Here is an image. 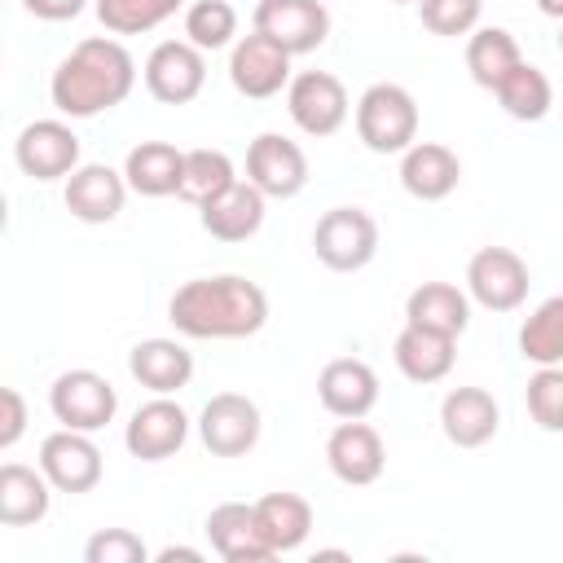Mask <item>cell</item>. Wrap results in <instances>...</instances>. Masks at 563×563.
I'll use <instances>...</instances> for the list:
<instances>
[{
	"instance_id": "obj_1",
	"label": "cell",
	"mask_w": 563,
	"mask_h": 563,
	"mask_svg": "<svg viewBox=\"0 0 563 563\" xmlns=\"http://www.w3.org/2000/svg\"><path fill=\"white\" fill-rule=\"evenodd\" d=\"M136 84V62L114 35H88L79 40L53 70L48 97L57 114L66 119H92L128 101Z\"/></svg>"
},
{
	"instance_id": "obj_2",
	"label": "cell",
	"mask_w": 563,
	"mask_h": 563,
	"mask_svg": "<svg viewBox=\"0 0 563 563\" xmlns=\"http://www.w3.org/2000/svg\"><path fill=\"white\" fill-rule=\"evenodd\" d=\"M167 321L185 339H246L260 334L268 321V295L238 273L194 277L176 286L167 303Z\"/></svg>"
},
{
	"instance_id": "obj_3",
	"label": "cell",
	"mask_w": 563,
	"mask_h": 563,
	"mask_svg": "<svg viewBox=\"0 0 563 563\" xmlns=\"http://www.w3.org/2000/svg\"><path fill=\"white\" fill-rule=\"evenodd\" d=\"M356 136L374 154H405L418 141V101L409 88L383 79L356 101Z\"/></svg>"
},
{
	"instance_id": "obj_4",
	"label": "cell",
	"mask_w": 563,
	"mask_h": 563,
	"mask_svg": "<svg viewBox=\"0 0 563 563\" xmlns=\"http://www.w3.org/2000/svg\"><path fill=\"white\" fill-rule=\"evenodd\" d=\"M312 251L330 273H356L378 255V220L365 207H330L312 229Z\"/></svg>"
},
{
	"instance_id": "obj_5",
	"label": "cell",
	"mask_w": 563,
	"mask_h": 563,
	"mask_svg": "<svg viewBox=\"0 0 563 563\" xmlns=\"http://www.w3.org/2000/svg\"><path fill=\"white\" fill-rule=\"evenodd\" d=\"M48 409L62 427L70 431H101L106 422H114L119 409V391L110 387V378H101L97 369H66L53 378L48 387Z\"/></svg>"
},
{
	"instance_id": "obj_6",
	"label": "cell",
	"mask_w": 563,
	"mask_h": 563,
	"mask_svg": "<svg viewBox=\"0 0 563 563\" xmlns=\"http://www.w3.org/2000/svg\"><path fill=\"white\" fill-rule=\"evenodd\" d=\"M260 405L242 391H216L198 413V440L211 457H242L260 444Z\"/></svg>"
},
{
	"instance_id": "obj_7",
	"label": "cell",
	"mask_w": 563,
	"mask_h": 563,
	"mask_svg": "<svg viewBox=\"0 0 563 563\" xmlns=\"http://www.w3.org/2000/svg\"><path fill=\"white\" fill-rule=\"evenodd\" d=\"M145 92L163 106H189L207 84V53L189 40H163L141 66Z\"/></svg>"
},
{
	"instance_id": "obj_8",
	"label": "cell",
	"mask_w": 563,
	"mask_h": 563,
	"mask_svg": "<svg viewBox=\"0 0 563 563\" xmlns=\"http://www.w3.org/2000/svg\"><path fill=\"white\" fill-rule=\"evenodd\" d=\"M286 110L295 119V128L303 136H334L347 114H352V101H347V88L339 75L330 70H299L290 84H286Z\"/></svg>"
},
{
	"instance_id": "obj_9",
	"label": "cell",
	"mask_w": 563,
	"mask_h": 563,
	"mask_svg": "<svg viewBox=\"0 0 563 563\" xmlns=\"http://www.w3.org/2000/svg\"><path fill=\"white\" fill-rule=\"evenodd\" d=\"M528 264L510 246H479L466 264V295L488 312H515L528 299Z\"/></svg>"
},
{
	"instance_id": "obj_10",
	"label": "cell",
	"mask_w": 563,
	"mask_h": 563,
	"mask_svg": "<svg viewBox=\"0 0 563 563\" xmlns=\"http://www.w3.org/2000/svg\"><path fill=\"white\" fill-rule=\"evenodd\" d=\"M290 79H295V75H290V53H286L277 40H268L264 31H251V35H242V40H233V48H229V84H233L242 97L268 101V97H277Z\"/></svg>"
},
{
	"instance_id": "obj_11",
	"label": "cell",
	"mask_w": 563,
	"mask_h": 563,
	"mask_svg": "<svg viewBox=\"0 0 563 563\" xmlns=\"http://www.w3.org/2000/svg\"><path fill=\"white\" fill-rule=\"evenodd\" d=\"M251 31L277 40L290 57L312 53L330 35V9L321 0H260L251 13Z\"/></svg>"
},
{
	"instance_id": "obj_12",
	"label": "cell",
	"mask_w": 563,
	"mask_h": 563,
	"mask_svg": "<svg viewBox=\"0 0 563 563\" xmlns=\"http://www.w3.org/2000/svg\"><path fill=\"white\" fill-rule=\"evenodd\" d=\"M13 163L31 180H62L79 167V136L62 119H35L13 141Z\"/></svg>"
},
{
	"instance_id": "obj_13",
	"label": "cell",
	"mask_w": 563,
	"mask_h": 563,
	"mask_svg": "<svg viewBox=\"0 0 563 563\" xmlns=\"http://www.w3.org/2000/svg\"><path fill=\"white\" fill-rule=\"evenodd\" d=\"M40 471L57 493H92L101 484V449L92 444L88 431L57 427L40 440Z\"/></svg>"
},
{
	"instance_id": "obj_14",
	"label": "cell",
	"mask_w": 563,
	"mask_h": 563,
	"mask_svg": "<svg viewBox=\"0 0 563 563\" xmlns=\"http://www.w3.org/2000/svg\"><path fill=\"white\" fill-rule=\"evenodd\" d=\"M246 180L264 198H295L308 185V154L282 132H260L246 145Z\"/></svg>"
},
{
	"instance_id": "obj_15",
	"label": "cell",
	"mask_w": 563,
	"mask_h": 563,
	"mask_svg": "<svg viewBox=\"0 0 563 563\" xmlns=\"http://www.w3.org/2000/svg\"><path fill=\"white\" fill-rule=\"evenodd\" d=\"M185 440H189V413L172 396L145 400L123 427V444L141 462H167L185 449Z\"/></svg>"
},
{
	"instance_id": "obj_16",
	"label": "cell",
	"mask_w": 563,
	"mask_h": 563,
	"mask_svg": "<svg viewBox=\"0 0 563 563\" xmlns=\"http://www.w3.org/2000/svg\"><path fill=\"white\" fill-rule=\"evenodd\" d=\"M325 466L339 484H352V488H365L383 475L387 466V449H383V435L361 422V418H343L330 435H325Z\"/></svg>"
},
{
	"instance_id": "obj_17",
	"label": "cell",
	"mask_w": 563,
	"mask_h": 563,
	"mask_svg": "<svg viewBox=\"0 0 563 563\" xmlns=\"http://www.w3.org/2000/svg\"><path fill=\"white\" fill-rule=\"evenodd\" d=\"M62 202L84 224H110L128 202V176L114 172L110 163H79L66 176Z\"/></svg>"
},
{
	"instance_id": "obj_18",
	"label": "cell",
	"mask_w": 563,
	"mask_h": 563,
	"mask_svg": "<svg viewBox=\"0 0 563 563\" xmlns=\"http://www.w3.org/2000/svg\"><path fill=\"white\" fill-rule=\"evenodd\" d=\"M317 400L334 418H365L378 405V374L361 356H334L317 374Z\"/></svg>"
},
{
	"instance_id": "obj_19",
	"label": "cell",
	"mask_w": 563,
	"mask_h": 563,
	"mask_svg": "<svg viewBox=\"0 0 563 563\" xmlns=\"http://www.w3.org/2000/svg\"><path fill=\"white\" fill-rule=\"evenodd\" d=\"M202 532H207L211 550H216L224 563H268V559H277V554L268 550V541L260 537L255 501H251V506H246V501H220V506L207 515Z\"/></svg>"
},
{
	"instance_id": "obj_20",
	"label": "cell",
	"mask_w": 563,
	"mask_h": 563,
	"mask_svg": "<svg viewBox=\"0 0 563 563\" xmlns=\"http://www.w3.org/2000/svg\"><path fill=\"white\" fill-rule=\"evenodd\" d=\"M497 427H501V409H497L493 391H484V387H453L440 400V431L457 449L488 444L497 435Z\"/></svg>"
},
{
	"instance_id": "obj_21",
	"label": "cell",
	"mask_w": 563,
	"mask_h": 563,
	"mask_svg": "<svg viewBox=\"0 0 563 563\" xmlns=\"http://www.w3.org/2000/svg\"><path fill=\"white\" fill-rule=\"evenodd\" d=\"M462 180V163L440 141H413L400 154V185L418 202H444Z\"/></svg>"
},
{
	"instance_id": "obj_22",
	"label": "cell",
	"mask_w": 563,
	"mask_h": 563,
	"mask_svg": "<svg viewBox=\"0 0 563 563\" xmlns=\"http://www.w3.org/2000/svg\"><path fill=\"white\" fill-rule=\"evenodd\" d=\"M128 374L154 396H176L194 378V352L180 339H141L128 352Z\"/></svg>"
},
{
	"instance_id": "obj_23",
	"label": "cell",
	"mask_w": 563,
	"mask_h": 563,
	"mask_svg": "<svg viewBox=\"0 0 563 563\" xmlns=\"http://www.w3.org/2000/svg\"><path fill=\"white\" fill-rule=\"evenodd\" d=\"M264 202L268 198L251 180H233L224 194H216L211 202L198 207V220L216 242H246L264 224Z\"/></svg>"
},
{
	"instance_id": "obj_24",
	"label": "cell",
	"mask_w": 563,
	"mask_h": 563,
	"mask_svg": "<svg viewBox=\"0 0 563 563\" xmlns=\"http://www.w3.org/2000/svg\"><path fill=\"white\" fill-rule=\"evenodd\" d=\"M391 361H396V369H400L409 383H422V387H427V383L449 378V369H453V361H457V339L405 321V330H400L396 343H391Z\"/></svg>"
},
{
	"instance_id": "obj_25",
	"label": "cell",
	"mask_w": 563,
	"mask_h": 563,
	"mask_svg": "<svg viewBox=\"0 0 563 563\" xmlns=\"http://www.w3.org/2000/svg\"><path fill=\"white\" fill-rule=\"evenodd\" d=\"M53 484L40 466H22V462H4L0 466V523L4 528H31L48 515L53 506Z\"/></svg>"
},
{
	"instance_id": "obj_26",
	"label": "cell",
	"mask_w": 563,
	"mask_h": 563,
	"mask_svg": "<svg viewBox=\"0 0 563 563\" xmlns=\"http://www.w3.org/2000/svg\"><path fill=\"white\" fill-rule=\"evenodd\" d=\"M405 321L457 339L471 325V295L462 286H453V282H422L405 299Z\"/></svg>"
},
{
	"instance_id": "obj_27",
	"label": "cell",
	"mask_w": 563,
	"mask_h": 563,
	"mask_svg": "<svg viewBox=\"0 0 563 563\" xmlns=\"http://www.w3.org/2000/svg\"><path fill=\"white\" fill-rule=\"evenodd\" d=\"M180 172H185V150H176L172 141H141L123 158L128 189L141 194V198H167V194H176L180 189Z\"/></svg>"
},
{
	"instance_id": "obj_28",
	"label": "cell",
	"mask_w": 563,
	"mask_h": 563,
	"mask_svg": "<svg viewBox=\"0 0 563 563\" xmlns=\"http://www.w3.org/2000/svg\"><path fill=\"white\" fill-rule=\"evenodd\" d=\"M255 523L273 554H290L312 532V506L299 493H264L255 501Z\"/></svg>"
},
{
	"instance_id": "obj_29",
	"label": "cell",
	"mask_w": 563,
	"mask_h": 563,
	"mask_svg": "<svg viewBox=\"0 0 563 563\" xmlns=\"http://www.w3.org/2000/svg\"><path fill=\"white\" fill-rule=\"evenodd\" d=\"M523 62L519 53V40L506 31V26H475L471 40H466V70L479 88H497L515 66Z\"/></svg>"
},
{
	"instance_id": "obj_30",
	"label": "cell",
	"mask_w": 563,
	"mask_h": 563,
	"mask_svg": "<svg viewBox=\"0 0 563 563\" xmlns=\"http://www.w3.org/2000/svg\"><path fill=\"white\" fill-rule=\"evenodd\" d=\"M493 97H497V106H501L510 119H519V123H537V119H545L550 106H554V88H550L545 70L532 66V62H519V66L493 88Z\"/></svg>"
},
{
	"instance_id": "obj_31",
	"label": "cell",
	"mask_w": 563,
	"mask_h": 563,
	"mask_svg": "<svg viewBox=\"0 0 563 563\" xmlns=\"http://www.w3.org/2000/svg\"><path fill=\"white\" fill-rule=\"evenodd\" d=\"M519 356L532 365H563V295L541 299L519 325Z\"/></svg>"
},
{
	"instance_id": "obj_32",
	"label": "cell",
	"mask_w": 563,
	"mask_h": 563,
	"mask_svg": "<svg viewBox=\"0 0 563 563\" xmlns=\"http://www.w3.org/2000/svg\"><path fill=\"white\" fill-rule=\"evenodd\" d=\"M233 180H238L233 158H229L224 150L198 145V150H185V172H180V189H176V198L202 207V202H211L216 194H224Z\"/></svg>"
},
{
	"instance_id": "obj_33",
	"label": "cell",
	"mask_w": 563,
	"mask_h": 563,
	"mask_svg": "<svg viewBox=\"0 0 563 563\" xmlns=\"http://www.w3.org/2000/svg\"><path fill=\"white\" fill-rule=\"evenodd\" d=\"M185 0H92L97 22L110 35H145L154 26H163Z\"/></svg>"
},
{
	"instance_id": "obj_34",
	"label": "cell",
	"mask_w": 563,
	"mask_h": 563,
	"mask_svg": "<svg viewBox=\"0 0 563 563\" xmlns=\"http://www.w3.org/2000/svg\"><path fill=\"white\" fill-rule=\"evenodd\" d=\"M238 35V9L229 0H194L185 9V40L198 44L202 53L229 48Z\"/></svg>"
},
{
	"instance_id": "obj_35",
	"label": "cell",
	"mask_w": 563,
	"mask_h": 563,
	"mask_svg": "<svg viewBox=\"0 0 563 563\" xmlns=\"http://www.w3.org/2000/svg\"><path fill=\"white\" fill-rule=\"evenodd\" d=\"M523 400H528V413L541 431L563 435V365H537Z\"/></svg>"
},
{
	"instance_id": "obj_36",
	"label": "cell",
	"mask_w": 563,
	"mask_h": 563,
	"mask_svg": "<svg viewBox=\"0 0 563 563\" xmlns=\"http://www.w3.org/2000/svg\"><path fill=\"white\" fill-rule=\"evenodd\" d=\"M418 13H422V26L431 35H471L479 26V13H484V0H418Z\"/></svg>"
},
{
	"instance_id": "obj_37",
	"label": "cell",
	"mask_w": 563,
	"mask_h": 563,
	"mask_svg": "<svg viewBox=\"0 0 563 563\" xmlns=\"http://www.w3.org/2000/svg\"><path fill=\"white\" fill-rule=\"evenodd\" d=\"M150 550L132 528H101L84 545V563H145Z\"/></svg>"
},
{
	"instance_id": "obj_38",
	"label": "cell",
	"mask_w": 563,
	"mask_h": 563,
	"mask_svg": "<svg viewBox=\"0 0 563 563\" xmlns=\"http://www.w3.org/2000/svg\"><path fill=\"white\" fill-rule=\"evenodd\" d=\"M0 449H13L18 440H22V431H26V400H22V391L18 387H4L0 391Z\"/></svg>"
},
{
	"instance_id": "obj_39",
	"label": "cell",
	"mask_w": 563,
	"mask_h": 563,
	"mask_svg": "<svg viewBox=\"0 0 563 563\" xmlns=\"http://www.w3.org/2000/svg\"><path fill=\"white\" fill-rule=\"evenodd\" d=\"M22 9L31 18H44V22H70L88 9V0H22Z\"/></svg>"
},
{
	"instance_id": "obj_40",
	"label": "cell",
	"mask_w": 563,
	"mask_h": 563,
	"mask_svg": "<svg viewBox=\"0 0 563 563\" xmlns=\"http://www.w3.org/2000/svg\"><path fill=\"white\" fill-rule=\"evenodd\" d=\"M154 559H158V563H176V559H185V563H202V550H194V545H167V550H158Z\"/></svg>"
},
{
	"instance_id": "obj_41",
	"label": "cell",
	"mask_w": 563,
	"mask_h": 563,
	"mask_svg": "<svg viewBox=\"0 0 563 563\" xmlns=\"http://www.w3.org/2000/svg\"><path fill=\"white\" fill-rule=\"evenodd\" d=\"M537 9H541L545 18H554V22H563V0H537Z\"/></svg>"
},
{
	"instance_id": "obj_42",
	"label": "cell",
	"mask_w": 563,
	"mask_h": 563,
	"mask_svg": "<svg viewBox=\"0 0 563 563\" xmlns=\"http://www.w3.org/2000/svg\"><path fill=\"white\" fill-rule=\"evenodd\" d=\"M387 4H418V0H387Z\"/></svg>"
},
{
	"instance_id": "obj_43",
	"label": "cell",
	"mask_w": 563,
	"mask_h": 563,
	"mask_svg": "<svg viewBox=\"0 0 563 563\" xmlns=\"http://www.w3.org/2000/svg\"><path fill=\"white\" fill-rule=\"evenodd\" d=\"M559 53H563V31H559Z\"/></svg>"
}]
</instances>
